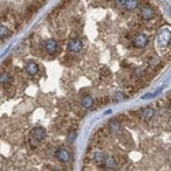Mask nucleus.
Listing matches in <instances>:
<instances>
[{"mask_svg":"<svg viewBox=\"0 0 171 171\" xmlns=\"http://www.w3.org/2000/svg\"><path fill=\"white\" fill-rule=\"evenodd\" d=\"M44 49L48 52V53H55V52L59 51V43L55 40V38H48V40L44 41Z\"/></svg>","mask_w":171,"mask_h":171,"instance_id":"nucleus-4","label":"nucleus"},{"mask_svg":"<svg viewBox=\"0 0 171 171\" xmlns=\"http://www.w3.org/2000/svg\"><path fill=\"white\" fill-rule=\"evenodd\" d=\"M108 129H110V133H111V134L115 135V134H118V133L120 131V123L116 119H114V120H111V122L108 123Z\"/></svg>","mask_w":171,"mask_h":171,"instance_id":"nucleus-13","label":"nucleus"},{"mask_svg":"<svg viewBox=\"0 0 171 171\" xmlns=\"http://www.w3.org/2000/svg\"><path fill=\"white\" fill-rule=\"evenodd\" d=\"M155 95H156V93H149V95H144V96H142V99H152V97H153Z\"/></svg>","mask_w":171,"mask_h":171,"instance_id":"nucleus-21","label":"nucleus"},{"mask_svg":"<svg viewBox=\"0 0 171 171\" xmlns=\"http://www.w3.org/2000/svg\"><path fill=\"white\" fill-rule=\"evenodd\" d=\"M140 15H141V18L145 21H151L156 16V12L155 10L149 6V4H144L142 7H141V10H140Z\"/></svg>","mask_w":171,"mask_h":171,"instance_id":"nucleus-2","label":"nucleus"},{"mask_svg":"<svg viewBox=\"0 0 171 171\" xmlns=\"http://www.w3.org/2000/svg\"><path fill=\"white\" fill-rule=\"evenodd\" d=\"M160 63V59L157 58V56H151L149 59H148V66L149 67H152V68H155V67H157V64Z\"/></svg>","mask_w":171,"mask_h":171,"instance_id":"nucleus-16","label":"nucleus"},{"mask_svg":"<svg viewBox=\"0 0 171 171\" xmlns=\"http://www.w3.org/2000/svg\"><path fill=\"white\" fill-rule=\"evenodd\" d=\"M125 3H126V0H115V4L119 6V7H123Z\"/></svg>","mask_w":171,"mask_h":171,"instance_id":"nucleus-20","label":"nucleus"},{"mask_svg":"<svg viewBox=\"0 0 171 171\" xmlns=\"http://www.w3.org/2000/svg\"><path fill=\"white\" fill-rule=\"evenodd\" d=\"M76 137H77V133H76V131H74V133H70V135H68L67 141H68V142H74V140H76Z\"/></svg>","mask_w":171,"mask_h":171,"instance_id":"nucleus-19","label":"nucleus"},{"mask_svg":"<svg viewBox=\"0 0 171 171\" xmlns=\"http://www.w3.org/2000/svg\"><path fill=\"white\" fill-rule=\"evenodd\" d=\"M155 114H156V111L152 107H144L141 110H138V116L144 120H151L155 116Z\"/></svg>","mask_w":171,"mask_h":171,"instance_id":"nucleus-5","label":"nucleus"},{"mask_svg":"<svg viewBox=\"0 0 171 171\" xmlns=\"http://www.w3.org/2000/svg\"><path fill=\"white\" fill-rule=\"evenodd\" d=\"M25 70H26V73L30 74V76H37V73H38V66H37L36 62H28Z\"/></svg>","mask_w":171,"mask_h":171,"instance_id":"nucleus-10","label":"nucleus"},{"mask_svg":"<svg viewBox=\"0 0 171 171\" xmlns=\"http://www.w3.org/2000/svg\"><path fill=\"white\" fill-rule=\"evenodd\" d=\"M126 99V95H125L123 92H115V95H114V101H122V100Z\"/></svg>","mask_w":171,"mask_h":171,"instance_id":"nucleus-18","label":"nucleus"},{"mask_svg":"<svg viewBox=\"0 0 171 171\" xmlns=\"http://www.w3.org/2000/svg\"><path fill=\"white\" fill-rule=\"evenodd\" d=\"M131 44H133V47L142 49V48H145L149 44V37L147 34H144V33H138V34H135L131 38Z\"/></svg>","mask_w":171,"mask_h":171,"instance_id":"nucleus-1","label":"nucleus"},{"mask_svg":"<svg viewBox=\"0 0 171 171\" xmlns=\"http://www.w3.org/2000/svg\"><path fill=\"white\" fill-rule=\"evenodd\" d=\"M105 157H107V155L103 153V152H95V153L92 155V160H93L96 164H99V166H103Z\"/></svg>","mask_w":171,"mask_h":171,"instance_id":"nucleus-11","label":"nucleus"},{"mask_svg":"<svg viewBox=\"0 0 171 171\" xmlns=\"http://www.w3.org/2000/svg\"><path fill=\"white\" fill-rule=\"evenodd\" d=\"M144 73H145V70H144V68H135V70H133V73H131V78H133V80L140 78V77L144 76Z\"/></svg>","mask_w":171,"mask_h":171,"instance_id":"nucleus-17","label":"nucleus"},{"mask_svg":"<svg viewBox=\"0 0 171 171\" xmlns=\"http://www.w3.org/2000/svg\"><path fill=\"white\" fill-rule=\"evenodd\" d=\"M30 137H33L34 140H37V141L40 142V141H43V140L47 138V130H45L44 128H41V126L34 128L32 130V133H30Z\"/></svg>","mask_w":171,"mask_h":171,"instance_id":"nucleus-7","label":"nucleus"},{"mask_svg":"<svg viewBox=\"0 0 171 171\" xmlns=\"http://www.w3.org/2000/svg\"><path fill=\"white\" fill-rule=\"evenodd\" d=\"M140 6V1L138 0H126V3H125V10L126 11H135Z\"/></svg>","mask_w":171,"mask_h":171,"instance_id":"nucleus-12","label":"nucleus"},{"mask_svg":"<svg viewBox=\"0 0 171 171\" xmlns=\"http://www.w3.org/2000/svg\"><path fill=\"white\" fill-rule=\"evenodd\" d=\"M67 48H68V51L74 52V53L81 52V49L84 48V41L81 40V38H78V37H74V38H71V40L68 41Z\"/></svg>","mask_w":171,"mask_h":171,"instance_id":"nucleus-3","label":"nucleus"},{"mask_svg":"<svg viewBox=\"0 0 171 171\" xmlns=\"http://www.w3.org/2000/svg\"><path fill=\"white\" fill-rule=\"evenodd\" d=\"M10 36H11V30L8 29V26L0 24V38H6Z\"/></svg>","mask_w":171,"mask_h":171,"instance_id":"nucleus-14","label":"nucleus"},{"mask_svg":"<svg viewBox=\"0 0 171 171\" xmlns=\"http://www.w3.org/2000/svg\"><path fill=\"white\" fill-rule=\"evenodd\" d=\"M11 76H10V73H1L0 74V84L1 85H7L11 82Z\"/></svg>","mask_w":171,"mask_h":171,"instance_id":"nucleus-15","label":"nucleus"},{"mask_svg":"<svg viewBox=\"0 0 171 171\" xmlns=\"http://www.w3.org/2000/svg\"><path fill=\"white\" fill-rule=\"evenodd\" d=\"M103 164H104V167H105V170H118V168H119L116 160L114 159L112 156H107Z\"/></svg>","mask_w":171,"mask_h":171,"instance_id":"nucleus-8","label":"nucleus"},{"mask_svg":"<svg viewBox=\"0 0 171 171\" xmlns=\"http://www.w3.org/2000/svg\"><path fill=\"white\" fill-rule=\"evenodd\" d=\"M55 157L59 162H62V163H67L68 160H70V157H71V155H70V152L67 151V149H64V148H58L55 151Z\"/></svg>","mask_w":171,"mask_h":171,"instance_id":"nucleus-6","label":"nucleus"},{"mask_svg":"<svg viewBox=\"0 0 171 171\" xmlns=\"http://www.w3.org/2000/svg\"><path fill=\"white\" fill-rule=\"evenodd\" d=\"M81 105L84 108H86V110H89V108H92L95 105V99H93L90 95L84 96V97L81 99Z\"/></svg>","mask_w":171,"mask_h":171,"instance_id":"nucleus-9","label":"nucleus"}]
</instances>
